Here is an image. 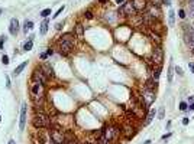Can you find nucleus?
Wrapping results in <instances>:
<instances>
[{"label":"nucleus","mask_w":194,"mask_h":144,"mask_svg":"<svg viewBox=\"0 0 194 144\" xmlns=\"http://www.w3.org/2000/svg\"><path fill=\"white\" fill-rule=\"evenodd\" d=\"M31 94H32V101L39 105L44 102V98H45V88H44V84L41 82H36L33 81L32 87H31Z\"/></svg>","instance_id":"obj_1"},{"label":"nucleus","mask_w":194,"mask_h":144,"mask_svg":"<svg viewBox=\"0 0 194 144\" xmlns=\"http://www.w3.org/2000/svg\"><path fill=\"white\" fill-rule=\"evenodd\" d=\"M32 124L35 128H45L49 127V117L44 112H36L33 120H32Z\"/></svg>","instance_id":"obj_2"},{"label":"nucleus","mask_w":194,"mask_h":144,"mask_svg":"<svg viewBox=\"0 0 194 144\" xmlns=\"http://www.w3.org/2000/svg\"><path fill=\"white\" fill-rule=\"evenodd\" d=\"M59 45V51L62 55H67L73 51V48H74V40H59L58 42Z\"/></svg>","instance_id":"obj_3"},{"label":"nucleus","mask_w":194,"mask_h":144,"mask_svg":"<svg viewBox=\"0 0 194 144\" xmlns=\"http://www.w3.org/2000/svg\"><path fill=\"white\" fill-rule=\"evenodd\" d=\"M26 118H28V105H26V102H23V104H22V108H20V120H19V130H20V131L25 130Z\"/></svg>","instance_id":"obj_4"},{"label":"nucleus","mask_w":194,"mask_h":144,"mask_svg":"<svg viewBox=\"0 0 194 144\" xmlns=\"http://www.w3.org/2000/svg\"><path fill=\"white\" fill-rule=\"evenodd\" d=\"M162 61H164V52H162V49H161V46H157L155 49H154V52H152V62H154L155 65L161 66V65H162Z\"/></svg>","instance_id":"obj_5"},{"label":"nucleus","mask_w":194,"mask_h":144,"mask_svg":"<svg viewBox=\"0 0 194 144\" xmlns=\"http://www.w3.org/2000/svg\"><path fill=\"white\" fill-rule=\"evenodd\" d=\"M51 141H54L55 144H64L65 143V135L59 130H51Z\"/></svg>","instance_id":"obj_6"},{"label":"nucleus","mask_w":194,"mask_h":144,"mask_svg":"<svg viewBox=\"0 0 194 144\" xmlns=\"http://www.w3.org/2000/svg\"><path fill=\"white\" fill-rule=\"evenodd\" d=\"M117 134H119V128L117 127H106L104 130H103V135L109 140V141H112V140H115L116 137H117Z\"/></svg>","instance_id":"obj_7"},{"label":"nucleus","mask_w":194,"mask_h":144,"mask_svg":"<svg viewBox=\"0 0 194 144\" xmlns=\"http://www.w3.org/2000/svg\"><path fill=\"white\" fill-rule=\"evenodd\" d=\"M32 81H36V82H41V84H45L48 81L47 75L44 74V71H42L41 68H36L33 71V75H32Z\"/></svg>","instance_id":"obj_8"},{"label":"nucleus","mask_w":194,"mask_h":144,"mask_svg":"<svg viewBox=\"0 0 194 144\" xmlns=\"http://www.w3.org/2000/svg\"><path fill=\"white\" fill-rule=\"evenodd\" d=\"M133 12H135V7H133L132 0H131V2H127V3H123L120 10H119V13H123L125 16H131V15H133Z\"/></svg>","instance_id":"obj_9"},{"label":"nucleus","mask_w":194,"mask_h":144,"mask_svg":"<svg viewBox=\"0 0 194 144\" xmlns=\"http://www.w3.org/2000/svg\"><path fill=\"white\" fill-rule=\"evenodd\" d=\"M9 32L12 36H16L17 32H19V20L16 17L10 19V26H9Z\"/></svg>","instance_id":"obj_10"},{"label":"nucleus","mask_w":194,"mask_h":144,"mask_svg":"<svg viewBox=\"0 0 194 144\" xmlns=\"http://www.w3.org/2000/svg\"><path fill=\"white\" fill-rule=\"evenodd\" d=\"M148 15L152 17L154 20H158L159 17H161V12H159V9H158V6L157 5H152L149 7V10H148Z\"/></svg>","instance_id":"obj_11"},{"label":"nucleus","mask_w":194,"mask_h":144,"mask_svg":"<svg viewBox=\"0 0 194 144\" xmlns=\"http://www.w3.org/2000/svg\"><path fill=\"white\" fill-rule=\"evenodd\" d=\"M143 98L146 100V105H151V104L155 101V91H149V89H146L145 94H143Z\"/></svg>","instance_id":"obj_12"},{"label":"nucleus","mask_w":194,"mask_h":144,"mask_svg":"<svg viewBox=\"0 0 194 144\" xmlns=\"http://www.w3.org/2000/svg\"><path fill=\"white\" fill-rule=\"evenodd\" d=\"M132 3L136 12H142L146 7V0H132Z\"/></svg>","instance_id":"obj_13"},{"label":"nucleus","mask_w":194,"mask_h":144,"mask_svg":"<svg viewBox=\"0 0 194 144\" xmlns=\"http://www.w3.org/2000/svg\"><path fill=\"white\" fill-rule=\"evenodd\" d=\"M41 69L44 71V74L47 75V78H52V77L55 75V74H54V69H52V66H49L48 63H45V65L42 66Z\"/></svg>","instance_id":"obj_14"},{"label":"nucleus","mask_w":194,"mask_h":144,"mask_svg":"<svg viewBox=\"0 0 194 144\" xmlns=\"http://www.w3.org/2000/svg\"><path fill=\"white\" fill-rule=\"evenodd\" d=\"M48 26H49V20L48 19H45L44 22L41 23V28H39V35H47V32H48Z\"/></svg>","instance_id":"obj_15"},{"label":"nucleus","mask_w":194,"mask_h":144,"mask_svg":"<svg viewBox=\"0 0 194 144\" xmlns=\"http://www.w3.org/2000/svg\"><path fill=\"white\" fill-rule=\"evenodd\" d=\"M155 108H152V110H151L149 112H148V115H146V120H145V121H143V126H148L151 121H152V120L155 118Z\"/></svg>","instance_id":"obj_16"},{"label":"nucleus","mask_w":194,"mask_h":144,"mask_svg":"<svg viewBox=\"0 0 194 144\" xmlns=\"http://www.w3.org/2000/svg\"><path fill=\"white\" fill-rule=\"evenodd\" d=\"M32 46H33V35H31V36H29V40L23 45V51H26V52H28V51H31V49H32Z\"/></svg>","instance_id":"obj_17"},{"label":"nucleus","mask_w":194,"mask_h":144,"mask_svg":"<svg viewBox=\"0 0 194 144\" xmlns=\"http://www.w3.org/2000/svg\"><path fill=\"white\" fill-rule=\"evenodd\" d=\"M168 23H169V26L175 25V12L174 10H169V13H168Z\"/></svg>","instance_id":"obj_18"},{"label":"nucleus","mask_w":194,"mask_h":144,"mask_svg":"<svg viewBox=\"0 0 194 144\" xmlns=\"http://www.w3.org/2000/svg\"><path fill=\"white\" fill-rule=\"evenodd\" d=\"M31 29H33V22L32 20H25V23H23V32L25 33H28V30H31Z\"/></svg>","instance_id":"obj_19"},{"label":"nucleus","mask_w":194,"mask_h":144,"mask_svg":"<svg viewBox=\"0 0 194 144\" xmlns=\"http://www.w3.org/2000/svg\"><path fill=\"white\" fill-rule=\"evenodd\" d=\"M26 65H28V61H25L23 63H20L19 66H16V68H15V71H13V74H15V75H19L20 72H22V71L26 68Z\"/></svg>","instance_id":"obj_20"},{"label":"nucleus","mask_w":194,"mask_h":144,"mask_svg":"<svg viewBox=\"0 0 194 144\" xmlns=\"http://www.w3.org/2000/svg\"><path fill=\"white\" fill-rule=\"evenodd\" d=\"M75 35H77L78 38H83V35H84V26L81 25V23H77V26H75Z\"/></svg>","instance_id":"obj_21"},{"label":"nucleus","mask_w":194,"mask_h":144,"mask_svg":"<svg viewBox=\"0 0 194 144\" xmlns=\"http://www.w3.org/2000/svg\"><path fill=\"white\" fill-rule=\"evenodd\" d=\"M159 74H161V66H158L157 69H154V72H152V79H154V81H158Z\"/></svg>","instance_id":"obj_22"},{"label":"nucleus","mask_w":194,"mask_h":144,"mask_svg":"<svg viewBox=\"0 0 194 144\" xmlns=\"http://www.w3.org/2000/svg\"><path fill=\"white\" fill-rule=\"evenodd\" d=\"M123 133H125V135H126L127 138H131V135H133V134H135V131H133V128H132V127H126Z\"/></svg>","instance_id":"obj_23"},{"label":"nucleus","mask_w":194,"mask_h":144,"mask_svg":"<svg viewBox=\"0 0 194 144\" xmlns=\"http://www.w3.org/2000/svg\"><path fill=\"white\" fill-rule=\"evenodd\" d=\"M109 143H110V141H109V140H107V138H106V137L103 135V133H101V134L99 135V140H97V144H109Z\"/></svg>","instance_id":"obj_24"},{"label":"nucleus","mask_w":194,"mask_h":144,"mask_svg":"<svg viewBox=\"0 0 194 144\" xmlns=\"http://www.w3.org/2000/svg\"><path fill=\"white\" fill-rule=\"evenodd\" d=\"M174 66H172V62L169 63V68H168V82H172V74H174Z\"/></svg>","instance_id":"obj_25"},{"label":"nucleus","mask_w":194,"mask_h":144,"mask_svg":"<svg viewBox=\"0 0 194 144\" xmlns=\"http://www.w3.org/2000/svg\"><path fill=\"white\" fill-rule=\"evenodd\" d=\"M73 38H74V35H73V33H65V35H62V36H61V39H59V40H74Z\"/></svg>","instance_id":"obj_26"},{"label":"nucleus","mask_w":194,"mask_h":144,"mask_svg":"<svg viewBox=\"0 0 194 144\" xmlns=\"http://www.w3.org/2000/svg\"><path fill=\"white\" fill-rule=\"evenodd\" d=\"M149 35H151V38H152V40H154V42H157V43H158V46H159V43H161L159 35H158V33H149Z\"/></svg>","instance_id":"obj_27"},{"label":"nucleus","mask_w":194,"mask_h":144,"mask_svg":"<svg viewBox=\"0 0 194 144\" xmlns=\"http://www.w3.org/2000/svg\"><path fill=\"white\" fill-rule=\"evenodd\" d=\"M49 15H51V9H44V10L41 12V16H42V17H45V19H47Z\"/></svg>","instance_id":"obj_28"},{"label":"nucleus","mask_w":194,"mask_h":144,"mask_svg":"<svg viewBox=\"0 0 194 144\" xmlns=\"http://www.w3.org/2000/svg\"><path fill=\"white\" fill-rule=\"evenodd\" d=\"M9 62H10V61H9V56H7V55H3V56H2V63H3V65H9Z\"/></svg>","instance_id":"obj_29"},{"label":"nucleus","mask_w":194,"mask_h":144,"mask_svg":"<svg viewBox=\"0 0 194 144\" xmlns=\"http://www.w3.org/2000/svg\"><path fill=\"white\" fill-rule=\"evenodd\" d=\"M64 9H65V6H64V5H62V6H61V7H59V9H58V10L55 12V15H54V17H58V16H59V15L62 13V10H64Z\"/></svg>","instance_id":"obj_30"},{"label":"nucleus","mask_w":194,"mask_h":144,"mask_svg":"<svg viewBox=\"0 0 194 144\" xmlns=\"http://www.w3.org/2000/svg\"><path fill=\"white\" fill-rule=\"evenodd\" d=\"M180 110H181V111H185V110H187V104H185V102H181V104H180Z\"/></svg>","instance_id":"obj_31"},{"label":"nucleus","mask_w":194,"mask_h":144,"mask_svg":"<svg viewBox=\"0 0 194 144\" xmlns=\"http://www.w3.org/2000/svg\"><path fill=\"white\" fill-rule=\"evenodd\" d=\"M190 16H191V17H194V5H191V6H190Z\"/></svg>","instance_id":"obj_32"},{"label":"nucleus","mask_w":194,"mask_h":144,"mask_svg":"<svg viewBox=\"0 0 194 144\" xmlns=\"http://www.w3.org/2000/svg\"><path fill=\"white\" fill-rule=\"evenodd\" d=\"M87 19H93V13L91 12H85V15H84Z\"/></svg>","instance_id":"obj_33"},{"label":"nucleus","mask_w":194,"mask_h":144,"mask_svg":"<svg viewBox=\"0 0 194 144\" xmlns=\"http://www.w3.org/2000/svg\"><path fill=\"white\" fill-rule=\"evenodd\" d=\"M178 16H180L181 19H184V17H185V13H184V10H183V9H181V10L178 12Z\"/></svg>","instance_id":"obj_34"},{"label":"nucleus","mask_w":194,"mask_h":144,"mask_svg":"<svg viewBox=\"0 0 194 144\" xmlns=\"http://www.w3.org/2000/svg\"><path fill=\"white\" fill-rule=\"evenodd\" d=\"M6 40V38L5 36H2V39H0V49H2V48H3V42Z\"/></svg>","instance_id":"obj_35"},{"label":"nucleus","mask_w":194,"mask_h":144,"mask_svg":"<svg viewBox=\"0 0 194 144\" xmlns=\"http://www.w3.org/2000/svg\"><path fill=\"white\" fill-rule=\"evenodd\" d=\"M188 68L191 69V72L194 74V63H193V62H190V63H188Z\"/></svg>","instance_id":"obj_36"},{"label":"nucleus","mask_w":194,"mask_h":144,"mask_svg":"<svg viewBox=\"0 0 194 144\" xmlns=\"http://www.w3.org/2000/svg\"><path fill=\"white\" fill-rule=\"evenodd\" d=\"M67 144H78V143H77V141L73 138V140H68V141H67Z\"/></svg>","instance_id":"obj_37"},{"label":"nucleus","mask_w":194,"mask_h":144,"mask_svg":"<svg viewBox=\"0 0 194 144\" xmlns=\"http://www.w3.org/2000/svg\"><path fill=\"white\" fill-rule=\"evenodd\" d=\"M175 71H177L178 75H183V69H181V68H175Z\"/></svg>","instance_id":"obj_38"},{"label":"nucleus","mask_w":194,"mask_h":144,"mask_svg":"<svg viewBox=\"0 0 194 144\" xmlns=\"http://www.w3.org/2000/svg\"><path fill=\"white\" fill-rule=\"evenodd\" d=\"M54 54V49H52V48H49V49L47 51V55H52Z\"/></svg>","instance_id":"obj_39"},{"label":"nucleus","mask_w":194,"mask_h":144,"mask_svg":"<svg viewBox=\"0 0 194 144\" xmlns=\"http://www.w3.org/2000/svg\"><path fill=\"white\" fill-rule=\"evenodd\" d=\"M188 123H190V120H188V118H184V120H183V124H184V126H187Z\"/></svg>","instance_id":"obj_40"},{"label":"nucleus","mask_w":194,"mask_h":144,"mask_svg":"<svg viewBox=\"0 0 194 144\" xmlns=\"http://www.w3.org/2000/svg\"><path fill=\"white\" fill-rule=\"evenodd\" d=\"M159 118H164V108L159 110Z\"/></svg>","instance_id":"obj_41"},{"label":"nucleus","mask_w":194,"mask_h":144,"mask_svg":"<svg viewBox=\"0 0 194 144\" xmlns=\"http://www.w3.org/2000/svg\"><path fill=\"white\" fill-rule=\"evenodd\" d=\"M169 137H171V133H168V134L162 135V140H167V138H169Z\"/></svg>","instance_id":"obj_42"},{"label":"nucleus","mask_w":194,"mask_h":144,"mask_svg":"<svg viewBox=\"0 0 194 144\" xmlns=\"http://www.w3.org/2000/svg\"><path fill=\"white\" fill-rule=\"evenodd\" d=\"M61 28H62V23H57V26H55V29H57V30H59Z\"/></svg>","instance_id":"obj_43"},{"label":"nucleus","mask_w":194,"mask_h":144,"mask_svg":"<svg viewBox=\"0 0 194 144\" xmlns=\"http://www.w3.org/2000/svg\"><path fill=\"white\" fill-rule=\"evenodd\" d=\"M162 3H164V5H167V6H169V5H171L169 0H162Z\"/></svg>","instance_id":"obj_44"},{"label":"nucleus","mask_w":194,"mask_h":144,"mask_svg":"<svg viewBox=\"0 0 194 144\" xmlns=\"http://www.w3.org/2000/svg\"><path fill=\"white\" fill-rule=\"evenodd\" d=\"M47 56H48L47 54H42V55H41V59H47Z\"/></svg>","instance_id":"obj_45"},{"label":"nucleus","mask_w":194,"mask_h":144,"mask_svg":"<svg viewBox=\"0 0 194 144\" xmlns=\"http://www.w3.org/2000/svg\"><path fill=\"white\" fill-rule=\"evenodd\" d=\"M123 2H125V0H116V3H117V5H123Z\"/></svg>","instance_id":"obj_46"},{"label":"nucleus","mask_w":194,"mask_h":144,"mask_svg":"<svg viewBox=\"0 0 194 144\" xmlns=\"http://www.w3.org/2000/svg\"><path fill=\"white\" fill-rule=\"evenodd\" d=\"M190 110H191V111H194V102H193V104L190 105Z\"/></svg>","instance_id":"obj_47"},{"label":"nucleus","mask_w":194,"mask_h":144,"mask_svg":"<svg viewBox=\"0 0 194 144\" xmlns=\"http://www.w3.org/2000/svg\"><path fill=\"white\" fill-rule=\"evenodd\" d=\"M7 144H16V143H15V140H9V143H7Z\"/></svg>","instance_id":"obj_48"},{"label":"nucleus","mask_w":194,"mask_h":144,"mask_svg":"<svg viewBox=\"0 0 194 144\" xmlns=\"http://www.w3.org/2000/svg\"><path fill=\"white\" fill-rule=\"evenodd\" d=\"M154 2H155V3H154V5H158V3H159V2H162V0H154Z\"/></svg>","instance_id":"obj_49"},{"label":"nucleus","mask_w":194,"mask_h":144,"mask_svg":"<svg viewBox=\"0 0 194 144\" xmlns=\"http://www.w3.org/2000/svg\"><path fill=\"white\" fill-rule=\"evenodd\" d=\"M99 2H100V3H104V2H106V0H99Z\"/></svg>","instance_id":"obj_50"},{"label":"nucleus","mask_w":194,"mask_h":144,"mask_svg":"<svg viewBox=\"0 0 194 144\" xmlns=\"http://www.w3.org/2000/svg\"><path fill=\"white\" fill-rule=\"evenodd\" d=\"M84 144H91V143H89V141H85V143H84Z\"/></svg>","instance_id":"obj_51"},{"label":"nucleus","mask_w":194,"mask_h":144,"mask_svg":"<svg viewBox=\"0 0 194 144\" xmlns=\"http://www.w3.org/2000/svg\"><path fill=\"white\" fill-rule=\"evenodd\" d=\"M2 12H3V10H2V9H0V15H2Z\"/></svg>","instance_id":"obj_52"},{"label":"nucleus","mask_w":194,"mask_h":144,"mask_svg":"<svg viewBox=\"0 0 194 144\" xmlns=\"http://www.w3.org/2000/svg\"><path fill=\"white\" fill-rule=\"evenodd\" d=\"M0 121H2V117H0Z\"/></svg>","instance_id":"obj_53"},{"label":"nucleus","mask_w":194,"mask_h":144,"mask_svg":"<svg viewBox=\"0 0 194 144\" xmlns=\"http://www.w3.org/2000/svg\"><path fill=\"white\" fill-rule=\"evenodd\" d=\"M190 2H194V0H190Z\"/></svg>","instance_id":"obj_54"},{"label":"nucleus","mask_w":194,"mask_h":144,"mask_svg":"<svg viewBox=\"0 0 194 144\" xmlns=\"http://www.w3.org/2000/svg\"><path fill=\"white\" fill-rule=\"evenodd\" d=\"M193 52H194V48H193Z\"/></svg>","instance_id":"obj_55"}]
</instances>
